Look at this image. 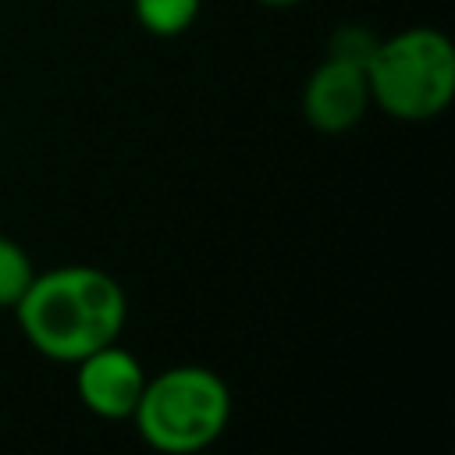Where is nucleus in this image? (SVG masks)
Returning a JSON list of instances; mask_svg holds the SVG:
<instances>
[{
    "label": "nucleus",
    "instance_id": "obj_1",
    "mask_svg": "<svg viewBox=\"0 0 455 455\" xmlns=\"http://www.w3.org/2000/svg\"><path fill=\"white\" fill-rule=\"evenodd\" d=\"M11 313L39 355L75 366L121 338L128 323V295L114 274L89 263H64L36 270Z\"/></svg>",
    "mask_w": 455,
    "mask_h": 455
},
{
    "label": "nucleus",
    "instance_id": "obj_2",
    "mask_svg": "<svg viewBox=\"0 0 455 455\" xmlns=\"http://www.w3.org/2000/svg\"><path fill=\"white\" fill-rule=\"evenodd\" d=\"M132 423L153 451L196 455L228 430L231 387L210 366H171L156 377H146Z\"/></svg>",
    "mask_w": 455,
    "mask_h": 455
},
{
    "label": "nucleus",
    "instance_id": "obj_3",
    "mask_svg": "<svg viewBox=\"0 0 455 455\" xmlns=\"http://www.w3.org/2000/svg\"><path fill=\"white\" fill-rule=\"evenodd\" d=\"M370 107L395 121H430L455 96V46L441 28L416 25L377 43L366 64Z\"/></svg>",
    "mask_w": 455,
    "mask_h": 455
},
{
    "label": "nucleus",
    "instance_id": "obj_4",
    "mask_svg": "<svg viewBox=\"0 0 455 455\" xmlns=\"http://www.w3.org/2000/svg\"><path fill=\"white\" fill-rule=\"evenodd\" d=\"M299 103H302V117H306L309 128H316L323 135L352 132L370 110L366 68L327 53L309 71Z\"/></svg>",
    "mask_w": 455,
    "mask_h": 455
},
{
    "label": "nucleus",
    "instance_id": "obj_5",
    "mask_svg": "<svg viewBox=\"0 0 455 455\" xmlns=\"http://www.w3.org/2000/svg\"><path fill=\"white\" fill-rule=\"evenodd\" d=\"M146 377L139 355L110 341L75 363V395L100 419H132Z\"/></svg>",
    "mask_w": 455,
    "mask_h": 455
},
{
    "label": "nucleus",
    "instance_id": "obj_6",
    "mask_svg": "<svg viewBox=\"0 0 455 455\" xmlns=\"http://www.w3.org/2000/svg\"><path fill=\"white\" fill-rule=\"evenodd\" d=\"M203 0H132V14L139 28L160 39H174L196 25Z\"/></svg>",
    "mask_w": 455,
    "mask_h": 455
},
{
    "label": "nucleus",
    "instance_id": "obj_7",
    "mask_svg": "<svg viewBox=\"0 0 455 455\" xmlns=\"http://www.w3.org/2000/svg\"><path fill=\"white\" fill-rule=\"evenodd\" d=\"M32 277H36L32 256L14 238L0 235V309H14Z\"/></svg>",
    "mask_w": 455,
    "mask_h": 455
},
{
    "label": "nucleus",
    "instance_id": "obj_8",
    "mask_svg": "<svg viewBox=\"0 0 455 455\" xmlns=\"http://www.w3.org/2000/svg\"><path fill=\"white\" fill-rule=\"evenodd\" d=\"M380 36L370 32L366 25H341L331 32V43H327V53L331 57H341V60H352V64H370L373 50H377Z\"/></svg>",
    "mask_w": 455,
    "mask_h": 455
},
{
    "label": "nucleus",
    "instance_id": "obj_9",
    "mask_svg": "<svg viewBox=\"0 0 455 455\" xmlns=\"http://www.w3.org/2000/svg\"><path fill=\"white\" fill-rule=\"evenodd\" d=\"M256 4H263V7H295L302 0H256Z\"/></svg>",
    "mask_w": 455,
    "mask_h": 455
}]
</instances>
